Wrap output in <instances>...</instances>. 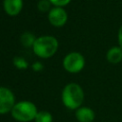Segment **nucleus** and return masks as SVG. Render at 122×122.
Instances as JSON below:
<instances>
[{
  "label": "nucleus",
  "instance_id": "nucleus-1",
  "mask_svg": "<svg viewBox=\"0 0 122 122\" xmlns=\"http://www.w3.org/2000/svg\"><path fill=\"white\" fill-rule=\"evenodd\" d=\"M84 91L77 83L67 84L62 91L61 99L64 106L70 110H77L84 101Z\"/></svg>",
  "mask_w": 122,
  "mask_h": 122
},
{
  "label": "nucleus",
  "instance_id": "nucleus-2",
  "mask_svg": "<svg viewBox=\"0 0 122 122\" xmlns=\"http://www.w3.org/2000/svg\"><path fill=\"white\" fill-rule=\"evenodd\" d=\"M58 49V41L54 36L42 35L36 38L32 51L41 58H49L52 56Z\"/></svg>",
  "mask_w": 122,
  "mask_h": 122
},
{
  "label": "nucleus",
  "instance_id": "nucleus-3",
  "mask_svg": "<svg viewBox=\"0 0 122 122\" xmlns=\"http://www.w3.org/2000/svg\"><path fill=\"white\" fill-rule=\"evenodd\" d=\"M11 116L19 122H30L35 119L38 112L36 106L30 101H20L15 103L11 110Z\"/></svg>",
  "mask_w": 122,
  "mask_h": 122
},
{
  "label": "nucleus",
  "instance_id": "nucleus-4",
  "mask_svg": "<svg viewBox=\"0 0 122 122\" xmlns=\"http://www.w3.org/2000/svg\"><path fill=\"white\" fill-rule=\"evenodd\" d=\"M63 67L71 73H77L84 69L85 58L82 53L78 51H71L64 57Z\"/></svg>",
  "mask_w": 122,
  "mask_h": 122
},
{
  "label": "nucleus",
  "instance_id": "nucleus-5",
  "mask_svg": "<svg viewBox=\"0 0 122 122\" xmlns=\"http://www.w3.org/2000/svg\"><path fill=\"white\" fill-rule=\"evenodd\" d=\"M14 105L15 97L13 92L6 87H0V114L11 112Z\"/></svg>",
  "mask_w": 122,
  "mask_h": 122
},
{
  "label": "nucleus",
  "instance_id": "nucleus-6",
  "mask_svg": "<svg viewBox=\"0 0 122 122\" xmlns=\"http://www.w3.org/2000/svg\"><path fill=\"white\" fill-rule=\"evenodd\" d=\"M49 21L52 26L62 27L66 24L68 20V13L62 7L51 8L48 15Z\"/></svg>",
  "mask_w": 122,
  "mask_h": 122
},
{
  "label": "nucleus",
  "instance_id": "nucleus-7",
  "mask_svg": "<svg viewBox=\"0 0 122 122\" xmlns=\"http://www.w3.org/2000/svg\"><path fill=\"white\" fill-rule=\"evenodd\" d=\"M75 118L78 122H92L95 118V112L90 107H80L75 110Z\"/></svg>",
  "mask_w": 122,
  "mask_h": 122
},
{
  "label": "nucleus",
  "instance_id": "nucleus-8",
  "mask_svg": "<svg viewBox=\"0 0 122 122\" xmlns=\"http://www.w3.org/2000/svg\"><path fill=\"white\" fill-rule=\"evenodd\" d=\"M3 7L9 15H17L23 8V0H4Z\"/></svg>",
  "mask_w": 122,
  "mask_h": 122
},
{
  "label": "nucleus",
  "instance_id": "nucleus-9",
  "mask_svg": "<svg viewBox=\"0 0 122 122\" xmlns=\"http://www.w3.org/2000/svg\"><path fill=\"white\" fill-rule=\"evenodd\" d=\"M106 58L108 62L112 64H118L122 61V49L119 46L112 47L108 50L106 53Z\"/></svg>",
  "mask_w": 122,
  "mask_h": 122
},
{
  "label": "nucleus",
  "instance_id": "nucleus-10",
  "mask_svg": "<svg viewBox=\"0 0 122 122\" xmlns=\"http://www.w3.org/2000/svg\"><path fill=\"white\" fill-rule=\"evenodd\" d=\"M35 40H36V37L34 36V34L31 33V32H29V31L23 32L21 34V36H20V42L26 48L32 47L34 42H35Z\"/></svg>",
  "mask_w": 122,
  "mask_h": 122
},
{
  "label": "nucleus",
  "instance_id": "nucleus-11",
  "mask_svg": "<svg viewBox=\"0 0 122 122\" xmlns=\"http://www.w3.org/2000/svg\"><path fill=\"white\" fill-rule=\"evenodd\" d=\"M34 121L35 122H52V115L51 112L47 111H40L37 112Z\"/></svg>",
  "mask_w": 122,
  "mask_h": 122
},
{
  "label": "nucleus",
  "instance_id": "nucleus-12",
  "mask_svg": "<svg viewBox=\"0 0 122 122\" xmlns=\"http://www.w3.org/2000/svg\"><path fill=\"white\" fill-rule=\"evenodd\" d=\"M12 63L19 70H25V69H27L29 67V64L26 61V59L21 57V56H15L12 59Z\"/></svg>",
  "mask_w": 122,
  "mask_h": 122
},
{
  "label": "nucleus",
  "instance_id": "nucleus-13",
  "mask_svg": "<svg viewBox=\"0 0 122 122\" xmlns=\"http://www.w3.org/2000/svg\"><path fill=\"white\" fill-rule=\"evenodd\" d=\"M51 2L50 0H39L37 3V8L41 11H47L51 10Z\"/></svg>",
  "mask_w": 122,
  "mask_h": 122
},
{
  "label": "nucleus",
  "instance_id": "nucleus-14",
  "mask_svg": "<svg viewBox=\"0 0 122 122\" xmlns=\"http://www.w3.org/2000/svg\"><path fill=\"white\" fill-rule=\"evenodd\" d=\"M50 2L53 4L55 7H63L68 5L71 2V0H50Z\"/></svg>",
  "mask_w": 122,
  "mask_h": 122
},
{
  "label": "nucleus",
  "instance_id": "nucleus-15",
  "mask_svg": "<svg viewBox=\"0 0 122 122\" xmlns=\"http://www.w3.org/2000/svg\"><path fill=\"white\" fill-rule=\"evenodd\" d=\"M31 68H32V70L33 71H42L43 70V64L41 63V62H34L32 65H31Z\"/></svg>",
  "mask_w": 122,
  "mask_h": 122
},
{
  "label": "nucleus",
  "instance_id": "nucleus-16",
  "mask_svg": "<svg viewBox=\"0 0 122 122\" xmlns=\"http://www.w3.org/2000/svg\"><path fill=\"white\" fill-rule=\"evenodd\" d=\"M117 41H118V46L122 49V25L119 27V30L117 32Z\"/></svg>",
  "mask_w": 122,
  "mask_h": 122
}]
</instances>
